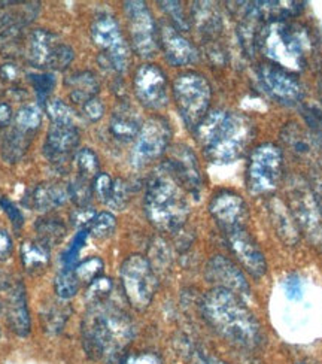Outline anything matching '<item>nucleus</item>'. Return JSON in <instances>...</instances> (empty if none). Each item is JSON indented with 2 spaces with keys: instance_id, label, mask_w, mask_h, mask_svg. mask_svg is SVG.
<instances>
[{
  "instance_id": "obj_54",
  "label": "nucleus",
  "mask_w": 322,
  "mask_h": 364,
  "mask_svg": "<svg viewBox=\"0 0 322 364\" xmlns=\"http://www.w3.org/2000/svg\"><path fill=\"white\" fill-rule=\"evenodd\" d=\"M11 254H12V239L5 230H0V260H6Z\"/></svg>"
},
{
  "instance_id": "obj_31",
  "label": "nucleus",
  "mask_w": 322,
  "mask_h": 364,
  "mask_svg": "<svg viewBox=\"0 0 322 364\" xmlns=\"http://www.w3.org/2000/svg\"><path fill=\"white\" fill-rule=\"evenodd\" d=\"M32 134H27L17 127L9 130L2 142L4 160H6L8 163H17L26 154V151L28 149L30 144H32Z\"/></svg>"
},
{
  "instance_id": "obj_12",
  "label": "nucleus",
  "mask_w": 322,
  "mask_h": 364,
  "mask_svg": "<svg viewBox=\"0 0 322 364\" xmlns=\"http://www.w3.org/2000/svg\"><path fill=\"white\" fill-rule=\"evenodd\" d=\"M132 47L137 55L149 58L156 54L159 47L157 26L145 2H126Z\"/></svg>"
},
{
  "instance_id": "obj_24",
  "label": "nucleus",
  "mask_w": 322,
  "mask_h": 364,
  "mask_svg": "<svg viewBox=\"0 0 322 364\" xmlns=\"http://www.w3.org/2000/svg\"><path fill=\"white\" fill-rule=\"evenodd\" d=\"M66 88L69 90V96L72 102L84 106L87 102L97 97L100 91V82L96 73L90 70H82L72 73L65 81Z\"/></svg>"
},
{
  "instance_id": "obj_41",
  "label": "nucleus",
  "mask_w": 322,
  "mask_h": 364,
  "mask_svg": "<svg viewBox=\"0 0 322 364\" xmlns=\"http://www.w3.org/2000/svg\"><path fill=\"white\" fill-rule=\"evenodd\" d=\"M103 267H104V264H103L102 259H99V257H91V259H87L76 267H73V270H75L76 278H78V281L81 284L82 282L91 284L97 278H100V273H102Z\"/></svg>"
},
{
  "instance_id": "obj_18",
  "label": "nucleus",
  "mask_w": 322,
  "mask_h": 364,
  "mask_svg": "<svg viewBox=\"0 0 322 364\" xmlns=\"http://www.w3.org/2000/svg\"><path fill=\"white\" fill-rule=\"evenodd\" d=\"M168 169L172 171L179 184L186 188V191L194 194L195 197L200 196L203 181L200 168H198L197 159L193 151L183 145H178L171 151L168 160L164 161Z\"/></svg>"
},
{
  "instance_id": "obj_26",
  "label": "nucleus",
  "mask_w": 322,
  "mask_h": 364,
  "mask_svg": "<svg viewBox=\"0 0 322 364\" xmlns=\"http://www.w3.org/2000/svg\"><path fill=\"white\" fill-rule=\"evenodd\" d=\"M141 127L142 124L139 117L129 106H121L111 117L109 130L114 138L121 142L134 141L141 132Z\"/></svg>"
},
{
  "instance_id": "obj_33",
  "label": "nucleus",
  "mask_w": 322,
  "mask_h": 364,
  "mask_svg": "<svg viewBox=\"0 0 322 364\" xmlns=\"http://www.w3.org/2000/svg\"><path fill=\"white\" fill-rule=\"evenodd\" d=\"M42 124V112L36 105H24L15 115V127L27 134H35Z\"/></svg>"
},
{
  "instance_id": "obj_14",
  "label": "nucleus",
  "mask_w": 322,
  "mask_h": 364,
  "mask_svg": "<svg viewBox=\"0 0 322 364\" xmlns=\"http://www.w3.org/2000/svg\"><path fill=\"white\" fill-rule=\"evenodd\" d=\"M267 93L282 105L294 106L303 99V87L291 72H286L272 63H263L258 69Z\"/></svg>"
},
{
  "instance_id": "obj_30",
  "label": "nucleus",
  "mask_w": 322,
  "mask_h": 364,
  "mask_svg": "<svg viewBox=\"0 0 322 364\" xmlns=\"http://www.w3.org/2000/svg\"><path fill=\"white\" fill-rule=\"evenodd\" d=\"M193 8V20L205 36H215L221 30V17L218 9L210 2H197Z\"/></svg>"
},
{
  "instance_id": "obj_38",
  "label": "nucleus",
  "mask_w": 322,
  "mask_h": 364,
  "mask_svg": "<svg viewBox=\"0 0 322 364\" xmlns=\"http://www.w3.org/2000/svg\"><path fill=\"white\" fill-rule=\"evenodd\" d=\"M45 109L53 124H70L75 126V112L68 103L60 99H51L45 103Z\"/></svg>"
},
{
  "instance_id": "obj_59",
  "label": "nucleus",
  "mask_w": 322,
  "mask_h": 364,
  "mask_svg": "<svg viewBox=\"0 0 322 364\" xmlns=\"http://www.w3.org/2000/svg\"><path fill=\"white\" fill-rule=\"evenodd\" d=\"M299 364H306V363H299Z\"/></svg>"
},
{
  "instance_id": "obj_39",
  "label": "nucleus",
  "mask_w": 322,
  "mask_h": 364,
  "mask_svg": "<svg viewBox=\"0 0 322 364\" xmlns=\"http://www.w3.org/2000/svg\"><path fill=\"white\" fill-rule=\"evenodd\" d=\"M117 229V218L111 214V212H100L96 214V217L88 225V233L96 239H107L112 236V233Z\"/></svg>"
},
{
  "instance_id": "obj_5",
  "label": "nucleus",
  "mask_w": 322,
  "mask_h": 364,
  "mask_svg": "<svg viewBox=\"0 0 322 364\" xmlns=\"http://www.w3.org/2000/svg\"><path fill=\"white\" fill-rule=\"evenodd\" d=\"M311 47L308 30L289 21L267 23L258 36V48L269 62L291 73L306 68Z\"/></svg>"
},
{
  "instance_id": "obj_29",
  "label": "nucleus",
  "mask_w": 322,
  "mask_h": 364,
  "mask_svg": "<svg viewBox=\"0 0 322 364\" xmlns=\"http://www.w3.org/2000/svg\"><path fill=\"white\" fill-rule=\"evenodd\" d=\"M21 262L27 272L39 273L43 272L50 263V247L36 240H26L21 245Z\"/></svg>"
},
{
  "instance_id": "obj_58",
  "label": "nucleus",
  "mask_w": 322,
  "mask_h": 364,
  "mask_svg": "<svg viewBox=\"0 0 322 364\" xmlns=\"http://www.w3.org/2000/svg\"><path fill=\"white\" fill-rule=\"evenodd\" d=\"M321 95H322V87H321Z\"/></svg>"
},
{
  "instance_id": "obj_15",
  "label": "nucleus",
  "mask_w": 322,
  "mask_h": 364,
  "mask_svg": "<svg viewBox=\"0 0 322 364\" xmlns=\"http://www.w3.org/2000/svg\"><path fill=\"white\" fill-rule=\"evenodd\" d=\"M134 95L149 109H160L167 103V80L156 65H142L134 73Z\"/></svg>"
},
{
  "instance_id": "obj_40",
  "label": "nucleus",
  "mask_w": 322,
  "mask_h": 364,
  "mask_svg": "<svg viewBox=\"0 0 322 364\" xmlns=\"http://www.w3.org/2000/svg\"><path fill=\"white\" fill-rule=\"evenodd\" d=\"M69 193H70V200L76 203V206L85 208L90 205L91 197L95 194L93 181L78 176L69 186Z\"/></svg>"
},
{
  "instance_id": "obj_21",
  "label": "nucleus",
  "mask_w": 322,
  "mask_h": 364,
  "mask_svg": "<svg viewBox=\"0 0 322 364\" xmlns=\"http://www.w3.org/2000/svg\"><path fill=\"white\" fill-rule=\"evenodd\" d=\"M267 209L273 229L278 237L284 242L286 247H294L300 239L299 225L288 209L286 203L279 197L272 196L267 202Z\"/></svg>"
},
{
  "instance_id": "obj_9",
  "label": "nucleus",
  "mask_w": 322,
  "mask_h": 364,
  "mask_svg": "<svg viewBox=\"0 0 322 364\" xmlns=\"http://www.w3.org/2000/svg\"><path fill=\"white\" fill-rule=\"evenodd\" d=\"M121 284L130 305L137 311H145L157 291L159 281L148 259L133 254L121 266Z\"/></svg>"
},
{
  "instance_id": "obj_10",
  "label": "nucleus",
  "mask_w": 322,
  "mask_h": 364,
  "mask_svg": "<svg viewBox=\"0 0 322 364\" xmlns=\"http://www.w3.org/2000/svg\"><path fill=\"white\" fill-rule=\"evenodd\" d=\"M91 39L103 51L106 63L117 72H124L130 63L129 45L118 23L111 15H102L91 24Z\"/></svg>"
},
{
  "instance_id": "obj_1",
  "label": "nucleus",
  "mask_w": 322,
  "mask_h": 364,
  "mask_svg": "<svg viewBox=\"0 0 322 364\" xmlns=\"http://www.w3.org/2000/svg\"><path fill=\"white\" fill-rule=\"evenodd\" d=\"M194 132L212 163L228 164L247 153L254 141L255 126L247 115L215 109L202 119Z\"/></svg>"
},
{
  "instance_id": "obj_4",
  "label": "nucleus",
  "mask_w": 322,
  "mask_h": 364,
  "mask_svg": "<svg viewBox=\"0 0 322 364\" xmlns=\"http://www.w3.org/2000/svg\"><path fill=\"white\" fill-rule=\"evenodd\" d=\"M84 321V342L95 358H115L133 338V324L126 312L102 301L90 305Z\"/></svg>"
},
{
  "instance_id": "obj_50",
  "label": "nucleus",
  "mask_w": 322,
  "mask_h": 364,
  "mask_svg": "<svg viewBox=\"0 0 322 364\" xmlns=\"http://www.w3.org/2000/svg\"><path fill=\"white\" fill-rule=\"evenodd\" d=\"M285 293L289 300H300L303 297V284L296 273L285 279Z\"/></svg>"
},
{
  "instance_id": "obj_47",
  "label": "nucleus",
  "mask_w": 322,
  "mask_h": 364,
  "mask_svg": "<svg viewBox=\"0 0 322 364\" xmlns=\"http://www.w3.org/2000/svg\"><path fill=\"white\" fill-rule=\"evenodd\" d=\"M0 208H2L5 210V214L9 217L11 224L14 225V229L20 230L23 224H24V218H23L21 210L17 206H15L11 200H8L6 197H0Z\"/></svg>"
},
{
  "instance_id": "obj_25",
  "label": "nucleus",
  "mask_w": 322,
  "mask_h": 364,
  "mask_svg": "<svg viewBox=\"0 0 322 364\" xmlns=\"http://www.w3.org/2000/svg\"><path fill=\"white\" fill-rule=\"evenodd\" d=\"M69 199V187L58 184V182H42L32 193L33 206L41 212H48L63 206Z\"/></svg>"
},
{
  "instance_id": "obj_53",
  "label": "nucleus",
  "mask_w": 322,
  "mask_h": 364,
  "mask_svg": "<svg viewBox=\"0 0 322 364\" xmlns=\"http://www.w3.org/2000/svg\"><path fill=\"white\" fill-rule=\"evenodd\" d=\"M18 75H20V70L14 63H5L0 66V80L8 82V84H12L17 81Z\"/></svg>"
},
{
  "instance_id": "obj_13",
  "label": "nucleus",
  "mask_w": 322,
  "mask_h": 364,
  "mask_svg": "<svg viewBox=\"0 0 322 364\" xmlns=\"http://www.w3.org/2000/svg\"><path fill=\"white\" fill-rule=\"evenodd\" d=\"M228 248L232 250L243 269L255 278H262L267 272V262L264 252L258 247L255 239L248 232L247 225L224 232Z\"/></svg>"
},
{
  "instance_id": "obj_27",
  "label": "nucleus",
  "mask_w": 322,
  "mask_h": 364,
  "mask_svg": "<svg viewBox=\"0 0 322 364\" xmlns=\"http://www.w3.org/2000/svg\"><path fill=\"white\" fill-rule=\"evenodd\" d=\"M282 142L288 146V149L297 157H311L313 154L315 144L311 138L309 132L303 130L299 124L289 123L284 127L281 134Z\"/></svg>"
},
{
  "instance_id": "obj_20",
  "label": "nucleus",
  "mask_w": 322,
  "mask_h": 364,
  "mask_svg": "<svg viewBox=\"0 0 322 364\" xmlns=\"http://www.w3.org/2000/svg\"><path fill=\"white\" fill-rule=\"evenodd\" d=\"M80 130L70 124H51L43 145V154L53 163H63L80 145Z\"/></svg>"
},
{
  "instance_id": "obj_35",
  "label": "nucleus",
  "mask_w": 322,
  "mask_h": 364,
  "mask_svg": "<svg viewBox=\"0 0 322 364\" xmlns=\"http://www.w3.org/2000/svg\"><path fill=\"white\" fill-rule=\"evenodd\" d=\"M54 287L57 296L61 300H69L78 293L81 282L76 278L75 270L72 267H65L63 270H60V273L55 277Z\"/></svg>"
},
{
  "instance_id": "obj_2",
  "label": "nucleus",
  "mask_w": 322,
  "mask_h": 364,
  "mask_svg": "<svg viewBox=\"0 0 322 364\" xmlns=\"http://www.w3.org/2000/svg\"><path fill=\"white\" fill-rule=\"evenodd\" d=\"M202 311L206 321L227 341L247 350H255L262 345V327L235 293L215 287L205 296Z\"/></svg>"
},
{
  "instance_id": "obj_36",
  "label": "nucleus",
  "mask_w": 322,
  "mask_h": 364,
  "mask_svg": "<svg viewBox=\"0 0 322 364\" xmlns=\"http://www.w3.org/2000/svg\"><path fill=\"white\" fill-rule=\"evenodd\" d=\"M301 115L308 124L309 134L318 149L322 153V109L318 106L312 105H304L301 108Z\"/></svg>"
},
{
  "instance_id": "obj_28",
  "label": "nucleus",
  "mask_w": 322,
  "mask_h": 364,
  "mask_svg": "<svg viewBox=\"0 0 322 364\" xmlns=\"http://www.w3.org/2000/svg\"><path fill=\"white\" fill-rule=\"evenodd\" d=\"M262 20L267 24L272 21H286L296 17L303 9L304 2H254Z\"/></svg>"
},
{
  "instance_id": "obj_34",
  "label": "nucleus",
  "mask_w": 322,
  "mask_h": 364,
  "mask_svg": "<svg viewBox=\"0 0 322 364\" xmlns=\"http://www.w3.org/2000/svg\"><path fill=\"white\" fill-rule=\"evenodd\" d=\"M76 169H78V176L95 181V178L100 173V163L99 157L93 149L82 148L78 151V154L75 157Z\"/></svg>"
},
{
  "instance_id": "obj_51",
  "label": "nucleus",
  "mask_w": 322,
  "mask_h": 364,
  "mask_svg": "<svg viewBox=\"0 0 322 364\" xmlns=\"http://www.w3.org/2000/svg\"><path fill=\"white\" fill-rule=\"evenodd\" d=\"M121 364H161V360L152 353H134L127 355Z\"/></svg>"
},
{
  "instance_id": "obj_56",
  "label": "nucleus",
  "mask_w": 322,
  "mask_h": 364,
  "mask_svg": "<svg viewBox=\"0 0 322 364\" xmlns=\"http://www.w3.org/2000/svg\"><path fill=\"white\" fill-rule=\"evenodd\" d=\"M206 364H225V363H222V361H220L217 358H208Z\"/></svg>"
},
{
  "instance_id": "obj_23",
  "label": "nucleus",
  "mask_w": 322,
  "mask_h": 364,
  "mask_svg": "<svg viewBox=\"0 0 322 364\" xmlns=\"http://www.w3.org/2000/svg\"><path fill=\"white\" fill-rule=\"evenodd\" d=\"M60 42H57V36L51 33L50 30L36 28L28 36L26 55L28 62L36 68H47L50 58Z\"/></svg>"
},
{
  "instance_id": "obj_16",
  "label": "nucleus",
  "mask_w": 322,
  "mask_h": 364,
  "mask_svg": "<svg viewBox=\"0 0 322 364\" xmlns=\"http://www.w3.org/2000/svg\"><path fill=\"white\" fill-rule=\"evenodd\" d=\"M209 212L222 232L247 225L248 208L242 197L230 190H221L212 197Z\"/></svg>"
},
{
  "instance_id": "obj_22",
  "label": "nucleus",
  "mask_w": 322,
  "mask_h": 364,
  "mask_svg": "<svg viewBox=\"0 0 322 364\" xmlns=\"http://www.w3.org/2000/svg\"><path fill=\"white\" fill-rule=\"evenodd\" d=\"M6 320H8V326L17 336L26 338L30 333V328H32L26 290L23 284L15 285L9 293Z\"/></svg>"
},
{
  "instance_id": "obj_45",
  "label": "nucleus",
  "mask_w": 322,
  "mask_h": 364,
  "mask_svg": "<svg viewBox=\"0 0 322 364\" xmlns=\"http://www.w3.org/2000/svg\"><path fill=\"white\" fill-rule=\"evenodd\" d=\"M112 186H114V179L107 173L100 172L95 178L93 191H95V196L102 203L107 205V200H109V196H111V191H112Z\"/></svg>"
},
{
  "instance_id": "obj_17",
  "label": "nucleus",
  "mask_w": 322,
  "mask_h": 364,
  "mask_svg": "<svg viewBox=\"0 0 322 364\" xmlns=\"http://www.w3.org/2000/svg\"><path fill=\"white\" fill-rule=\"evenodd\" d=\"M206 278L217 287L235 293L242 300L251 296V288L243 272L224 255H215L208 263Z\"/></svg>"
},
{
  "instance_id": "obj_7",
  "label": "nucleus",
  "mask_w": 322,
  "mask_h": 364,
  "mask_svg": "<svg viewBox=\"0 0 322 364\" xmlns=\"http://www.w3.org/2000/svg\"><path fill=\"white\" fill-rule=\"evenodd\" d=\"M173 97L183 123L195 130L209 114L212 90L208 80L197 72L181 73L173 82Z\"/></svg>"
},
{
  "instance_id": "obj_43",
  "label": "nucleus",
  "mask_w": 322,
  "mask_h": 364,
  "mask_svg": "<svg viewBox=\"0 0 322 364\" xmlns=\"http://www.w3.org/2000/svg\"><path fill=\"white\" fill-rule=\"evenodd\" d=\"M112 291V281L109 278H97L90 284L87 290V300L90 305H97V303L106 301Z\"/></svg>"
},
{
  "instance_id": "obj_49",
  "label": "nucleus",
  "mask_w": 322,
  "mask_h": 364,
  "mask_svg": "<svg viewBox=\"0 0 322 364\" xmlns=\"http://www.w3.org/2000/svg\"><path fill=\"white\" fill-rule=\"evenodd\" d=\"M95 217H96V212H95L93 209H91L90 206L78 208V209H75V210L72 212L70 223H72L75 227H78V229H84V227H87V225L91 224V221H93Z\"/></svg>"
},
{
  "instance_id": "obj_42",
  "label": "nucleus",
  "mask_w": 322,
  "mask_h": 364,
  "mask_svg": "<svg viewBox=\"0 0 322 364\" xmlns=\"http://www.w3.org/2000/svg\"><path fill=\"white\" fill-rule=\"evenodd\" d=\"M129 200H130V190H129L127 182L121 178L114 179L112 191H111L109 200H107L106 206H109L117 210H122L129 205Z\"/></svg>"
},
{
  "instance_id": "obj_6",
  "label": "nucleus",
  "mask_w": 322,
  "mask_h": 364,
  "mask_svg": "<svg viewBox=\"0 0 322 364\" xmlns=\"http://www.w3.org/2000/svg\"><path fill=\"white\" fill-rule=\"evenodd\" d=\"M286 206L293 214L300 233L322 252V214L308 181L293 176L286 186Z\"/></svg>"
},
{
  "instance_id": "obj_11",
  "label": "nucleus",
  "mask_w": 322,
  "mask_h": 364,
  "mask_svg": "<svg viewBox=\"0 0 322 364\" xmlns=\"http://www.w3.org/2000/svg\"><path fill=\"white\" fill-rule=\"evenodd\" d=\"M171 138L172 130L164 118L152 117L146 119L134 139L132 163L136 168H144L151 161L160 159L167 151Z\"/></svg>"
},
{
  "instance_id": "obj_46",
  "label": "nucleus",
  "mask_w": 322,
  "mask_h": 364,
  "mask_svg": "<svg viewBox=\"0 0 322 364\" xmlns=\"http://www.w3.org/2000/svg\"><path fill=\"white\" fill-rule=\"evenodd\" d=\"M160 5L163 6V9L167 12L168 17H171L172 21L175 23L176 30H182V32L188 30V21H187L186 14H183L182 4H179V2H160Z\"/></svg>"
},
{
  "instance_id": "obj_3",
  "label": "nucleus",
  "mask_w": 322,
  "mask_h": 364,
  "mask_svg": "<svg viewBox=\"0 0 322 364\" xmlns=\"http://www.w3.org/2000/svg\"><path fill=\"white\" fill-rule=\"evenodd\" d=\"M145 212L149 223L161 232H176L188 220L190 205L186 188L166 163L148 181Z\"/></svg>"
},
{
  "instance_id": "obj_32",
  "label": "nucleus",
  "mask_w": 322,
  "mask_h": 364,
  "mask_svg": "<svg viewBox=\"0 0 322 364\" xmlns=\"http://www.w3.org/2000/svg\"><path fill=\"white\" fill-rule=\"evenodd\" d=\"M36 232L39 235V240L43 242L47 247H53L60 244L66 236V224L54 217H45L36 223Z\"/></svg>"
},
{
  "instance_id": "obj_19",
  "label": "nucleus",
  "mask_w": 322,
  "mask_h": 364,
  "mask_svg": "<svg viewBox=\"0 0 322 364\" xmlns=\"http://www.w3.org/2000/svg\"><path fill=\"white\" fill-rule=\"evenodd\" d=\"M159 43L164 51L168 63L173 66H188L197 62L198 53L194 45L183 38L175 26L164 24L159 33Z\"/></svg>"
},
{
  "instance_id": "obj_57",
  "label": "nucleus",
  "mask_w": 322,
  "mask_h": 364,
  "mask_svg": "<svg viewBox=\"0 0 322 364\" xmlns=\"http://www.w3.org/2000/svg\"><path fill=\"white\" fill-rule=\"evenodd\" d=\"M0 312H2V301H0Z\"/></svg>"
},
{
  "instance_id": "obj_55",
  "label": "nucleus",
  "mask_w": 322,
  "mask_h": 364,
  "mask_svg": "<svg viewBox=\"0 0 322 364\" xmlns=\"http://www.w3.org/2000/svg\"><path fill=\"white\" fill-rule=\"evenodd\" d=\"M12 108L11 105L6 102H0V127H6L9 126L11 119H12Z\"/></svg>"
},
{
  "instance_id": "obj_48",
  "label": "nucleus",
  "mask_w": 322,
  "mask_h": 364,
  "mask_svg": "<svg viewBox=\"0 0 322 364\" xmlns=\"http://www.w3.org/2000/svg\"><path fill=\"white\" fill-rule=\"evenodd\" d=\"M308 184L311 187V191L315 197V202L321 210L322 214V168H319V166H316V168H313L311 171V176H309V181Z\"/></svg>"
},
{
  "instance_id": "obj_8",
  "label": "nucleus",
  "mask_w": 322,
  "mask_h": 364,
  "mask_svg": "<svg viewBox=\"0 0 322 364\" xmlns=\"http://www.w3.org/2000/svg\"><path fill=\"white\" fill-rule=\"evenodd\" d=\"M284 178V156L274 144L258 145L249 157L247 186L254 196H269L278 190Z\"/></svg>"
},
{
  "instance_id": "obj_44",
  "label": "nucleus",
  "mask_w": 322,
  "mask_h": 364,
  "mask_svg": "<svg viewBox=\"0 0 322 364\" xmlns=\"http://www.w3.org/2000/svg\"><path fill=\"white\" fill-rule=\"evenodd\" d=\"M73 58H75L73 50L69 47V45L60 42L57 47H55L51 58H50L47 69H51V70H65L66 68L70 66V63L73 62Z\"/></svg>"
},
{
  "instance_id": "obj_37",
  "label": "nucleus",
  "mask_w": 322,
  "mask_h": 364,
  "mask_svg": "<svg viewBox=\"0 0 322 364\" xmlns=\"http://www.w3.org/2000/svg\"><path fill=\"white\" fill-rule=\"evenodd\" d=\"M28 81L32 84L38 100L45 105L50 100V96L55 88V77L51 72H38V73H30Z\"/></svg>"
},
{
  "instance_id": "obj_52",
  "label": "nucleus",
  "mask_w": 322,
  "mask_h": 364,
  "mask_svg": "<svg viewBox=\"0 0 322 364\" xmlns=\"http://www.w3.org/2000/svg\"><path fill=\"white\" fill-rule=\"evenodd\" d=\"M82 109H84L85 117H88L91 121H99L103 117V114H104V106H103V103L97 97L87 102L82 106Z\"/></svg>"
}]
</instances>
